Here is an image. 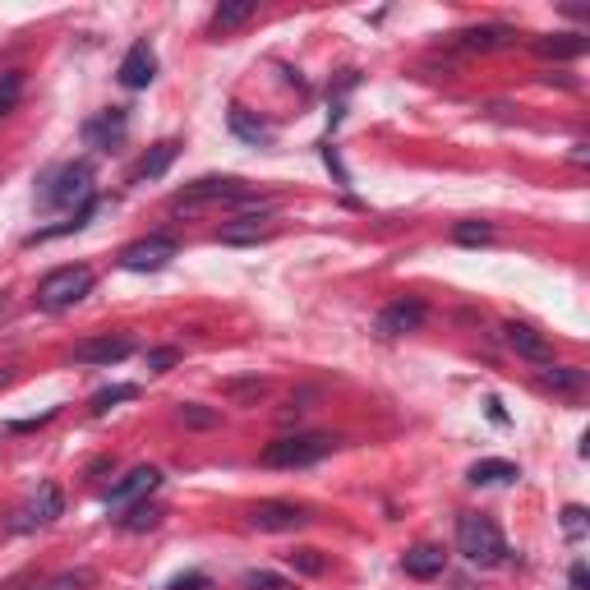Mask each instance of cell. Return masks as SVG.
I'll use <instances>...</instances> for the list:
<instances>
[{
    "mask_svg": "<svg viewBox=\"0 0 590 590\" xmlns=\"http://www.w3.org/2000/svg\"><path fill=\"white\" fill-rule=\"evenodd\" d=\"M457 554L466 562H475V568H498V562L507 558V540L490 517L466 512V517L457 522Z\"/></svg>",
    "mask_w": 590,
    "mask_h": 590,
    "instance_id": "6da1fadb",
    "label": "cell"
},
{
    "mask_svg": "<svg viewBox=\"0 0 590 590\" xmlns=\"http://www.w3.org/2000/svg\"><path fill=\"white\" fill-rule=\"evenodd\" d=\"M332 448H337L332 433H281V439H272L264 448V466H272V471H300V466H314V461H323Z\"/></svg>",
    "mask_w": 590,
    "mask_h": 590,
    "instance_id": "7a4b0ae2",
    "label": "cell"
},
{
    "mask_svg": "<svg viewBox=\"0 0 590 590\" xmlns=\"http://www.w3.org/2000/svg\"><path fill=\"white\" fill-rule=\"evenodd\" d=\"M88 199H93V167L88 162H69V167H61L51 181L42 185V194H37V203L42 208H61V213H69V208H88Z\"/></svg>",
    "mask_w": 590,
    "mask_h": 590,
    "instance_id": "3957f363",
    "label": "cell"
},
{
    "mask_svg": "<svg viewBox=\"0 0 590 590\" xmlns=\"http://www.w3.org/2000/svg\"><path fill=\"white\" fill-rule=\"evenodd\" d=\"M88 291H93V268H84V264H69V268L46 272L33 300H37V310H46V314H61V310H69V304H79Z\"/></svg>",
    "mask_w": 590,
    "mask_h": 590,
    "instance_id": "277c9868",
    "label": "cell"
},
{
    "mask_svg": "<svg viewBox=\"0 0 590 590\" xmlns=\"http://www.w3.org/2000/svg\"><path fill=\"white\" fill-rule=\"evenodd\" d=\"M240 199H249V185L236 181V175H203V181L185 185L181 194L171 199V208L175 213H194V208H203V203H240Z\"/></svg>",
    "mask_w": 590,
    "mask_h": 590,
    "instance_id": "5b68a950",
    "label": "cell"
},
{
    "mask_svg": "<svg viewBox=\"0 0 590 590\" xmlns=\"http://www.w3.org/2000/svg\"><path fill=\"white\" fill-rule=\"evenodd\" d=\"M61 512H65V494H61V484H37V494L29 498V503H23V507H14L10 512V530L14 535H23V530H37V526H51V522H56L61 517Z\"/></svg>",
    "mask_w": 590,
    "mask_h": 590,
    "instance_id": "8992f818",
    "label": "cell"
},
{
    "mask_svg": "<svg viewBox=\"0 0 590 590\" xmlns=\"http://www.w3.org/2000/svg\"><path fill=\"white\" fill-rule=\"evenodd\" d=\"M175 254H181V245H175L171 236H143V240H135V245H125L120 249V268L125 272H162Z\"/></svg>",
    "mask_w": 590,
    "mask_h": 590,
    "instance_id": "52a82bcc",
    "label": "cell"
},
{
    "mask_svg": "<svg viewBox=\"0 0 590 590\" xmlns=\"http://www.w3.org/2000/svg\"><path fill=\"white\" fill-rule=\"evenodd\" d=\"M162 484V471L158 466H135L130 475H125L120 484H111V494H107V507H116V512H125L130 503H143L152 490Z\"/></svg>",
    "mask_w": 590,
    "mask_h": 590,
    "instance_id": "ba28073f",
    "label": "cell"
},
{
    "mask_svg": "<svg viewBox=\"0 0 590 590\" xmlns=\"http://www.w3.org/2000/svg\"><path fill=\"white\" fill-rule=\"evenodd\" d=\"M249 526L254 530H300V526H310V512L296 507V503H259V507H249Z\"/></svg>",
    "mask_w": 590,
    "mask_h": 590,
    "instance_id": "9c48e42d",
    "label": "cell"
},
{
    "mask_svg": "<svg viewBox=\"0 0 590 590\" xmlns=\"http://www.w3.org/2000/svg\"><path fill=\"white\" fill-rule=\"evenodd\" d=\"M152 79H158V56H152L148 42H135L130 51H125V61H120V84L130 88V93H139Z\"/></svg>",
    "mask_w": 590,
    "mask_h": 590,
    "instance_id": "30bf717a",
    "label": "cell"
},
{
    "mask_svg": "<svg viewBox=\"0 0 590 590\" xmlns=\"http://www.w3.org/2000/svg\"><path fill=\"white\" fill-rule=\"evenodd\" d=\"M130 351H135L130 337H88V342L74 346V361L79 365H120Z\"/></svg>",
    "mask_w": 590,
    "mask_h": 590,
    "instance_id": "8fae6325",
    "label": "cell"
},
{
    "mask_svg": "<svg viewBox=\"0 0 590 590\" xmlns=\"http://www.w3.org/2000/svg\"><path fill=\"white\" fill-rule=\"evenodd\" d=\"M425 323V304L420 300H393L388 310L378 314V332L383 337H406V332H416Z\"/></svg>",
    "mask_w": 590,
    "mask_h": 590,
    "instance_id": "7c38bea8",
    "label": "cell"
},
{
    "mask_svg": "<svg viewBox=\"0 0 590 590\" xmlns=\"http://www.w3.org/2000/svg\"><path fill=\"white\" fill-rule=\"evenodd\" d=\"M503 342L517 351V355H526V361H535V365H554L549 342H545L535 328H526V323H507V328H503Z\"/></svg>",
    "mask_w": 590,
    "mask_h": 590,
    "instance_id": "4fadbf2b",
    "label": "cell"
},
{
    "mask_svg": "<svg viewBox=\"0 0 590 590\" xmlns=\"http://www.w3.org/2000/svg\"><path fill=\"white\" fill-rule=\"evenodd\" d=\"M268 236H272V222H268L264 213L236 217V222H226V226L217 230V240H222V245H259V240H268Z\"/></svg>",
    "mask_w": 590,
    "mask_h": 590,
    "instance_id": "5bb4252c",
    "label": "cell"
},
{
    "mask_svg": "<svg viewBox=\"0 0 590 590\" xmlns=\"http://www.w3.org/2000/svg\"><path fill=\"white\" fill-rule=\"evenodd\" d=\"M125 130H130V120H125V111H107L84 125V143L88 148H116L125 139Z\"/></svg>",
    "mask_w": 590,
    "mask_h": 590,
    "instance_id": "9a60e30c",
    "label": "cell"
},
{
    "mask_svg": "<svg viewBox=\"0 0 590 590\" xmlns=\"http://www.w3.org/2000/svg\"><path fill=\"white\" fill-rule=\"evenodd\" d=\"M162 517H167V507L143 498V503H130V507H125L120 517H116V526L130 530V535H143V530H152V526H162Z\"/></svg>",
    "mask_w": 590,
    "mask_h": 590,
    "instance_id": "2e32d148",
    "label": "cell"
},
{
    "mask_svg": "<svg viewBox=\"0 0 590 590\" xmlns=\"http://www.w3.org/2000/svg\"><path fill=\"white\" fill-rule=\"evenodd\" d=\"M401 568L406 577H416V581H429V577H439L443 572V549H433V545H416L406 558H401Z\"/></svg>",
    "mask_w": 590,
    "mask_h": 590,
    "instance_id": "e0dca14e",
    "label": "cell"
},
{
    "mask_svg": "<svg viewBox=\"0 0 590 590\" xmlns=\"http://www.w3.org/2000/svg\"><path fill=\"white\" fill-rule=\"evenodd\" d=\"M175 152H181V143H175V139L152 143V148H148V158L135 167V175H139V181H158V175H167V167L175 162Z\"/></svg>",
    "mask_w": 590,
    "mask_h": 590,
    "instance_id": "ac0fdd59",
    "label": "cell"
},
{
    "mask_svg": "<svg viewBox=\"0 0 590 590\" xmlns=\"http://www.w3.org/2000/svg\"><path fill=\"white\" fill-rule=\"evenodd\" d=\"M540 383H545V388H554V393H562V397H577V393H586V369L545 365V369H540Z\"/></svg>",
    "mask_w": 590,
    "mask_h": 590,
    "instance_id": "d6986e66",
    "label": "cell"
},
{
    "mask_svg": "<svg viewBox=\"0 0 590 590\" xmlns=\"http://www.w3.org/2000/svg\"><path fill=\"white\" fill-rule=\"evenodd\" d=\"M254 14H259V0H230V6H217L213 10V33L240 29V23H249Z\"/></svg>",
    "mask_w": 590,
    "mask_h": 590,
    "instance_id": "ffe728a7",
    "label": "cell"
},
{
    "mask_svg": "<svg viewBox=\"0 0 590 590\" xmlns=\"http://www.w3.org/2000/svg\"><path fill=\"white\" fill-rule=\"evenodd\" d=\"M466 480L471 484H507V480H517V466H512V461H498V457H484L466 471Z\"/></svg>",
    "mask_w": 590,
    "mask_h": 590,
    "instance_id": "44dd1931",
    "label": "cell"
},
{
    "mask_svg": "<svg viewBox=\"0 0 590 590\" xmlns=\"http://www.w3.org/2000/svg\"><path fill=\"white\" fill-rule=\"evenodd\" d=\"M175 416H181L185 429H217L222 425V410L217 406H203V401H181Z\"/></svg>",
    "mask_w": 590,
    "mask_h": 590,
    "instance_id": "7402d4cb",
    "label": "cell"
},
{
    "mask_svg": "<svg viewBox=\"0 0 590 590\" xmlns=\"http://www.w3.org/2000/svg\"><path fill=\"white\" fill-rule=\"evenodd\" d=\"M230 130H236L245 143H268V139H272L268 125H264V120H249L245 107H230Z\"/></svg>",
    "mask_w": 590,
    "mask_h": 590,
    "instance_id": "603a6c76",
    "label": "cell"
},
{
    "mask_svg": "<svg viewBox=\"0 0 590 590\" xmlns=\"http://www.w3.org/2000/svg\"><path fill=\"white\" fill-rule=\"evenodd\" d=\"M512 33L507 29H471V33H461V46L466 51H494V46H507Z\"/></svg>",
    "mask_w": 590,
    "mask_h": 590,
    "instance_id": "cb8c5ba5",
    "label": "cell"
},
{
    "mask_svg": "<svg viewBox=\"0 0 590 590\" xmlns=\"http://www.w3.org/2000/svg\"><path fill=\"white\" fill-rule=\"evenodd\" d=\"M287 568L300 572V577H323L328 558H323L319 549H291V554H287Z\"/></svg>",
    "mask_w": 590,
    "mask_h": 590,
    "instance_id": "d4e9b609",
    "label": "cell"
},
{
    "mask_svg": "<svg viewBox=\"0 0 590 590\" xmlns=\"http://www.w3.org/2000/svg\"><path fill=\"white\" fill-rule=\"evenodd\" d=\"M19 93H23V74L19 69H6V74H0V120H6L19 107Z\"/></svg>",
    "mask_w": 590,
    "mask_h": 590,
    "instance_id": "484cf974",
    "label": "cell"
},
{
    "mask_svg": "<svg viewBox=\"0 0 590 590\" xmlns=\"http://www.w3.org/2000/svg\"><path fill=\"white\" fill-rule=\"evenodd\" d=\"M97 577H93V568H69V572H61V577H51L46 586H37V590H88Z\"/></svg>",
    "mask_w": 590,
    "mask_h": 590,
    "instance_id": "4316f807",
    "label": "cell"
},
{
    "mask_svg": "<svg viewBox=\"0 0 590 590\" xmlns=\"http://www.w3.org/2000/svg\"><path fill=\"white\" fill-rule=\"evenodd\" d=\"M545 51V56H581L586 51V42L577 37V33H562V37H545V42H535Z\"/></svg>",
    "mask_w": 590,
    "mask_h": 590,
    "instance_id": "83f0119b",
    "label": "cell"
},
{
    "mask_svg": "<svg viewBox=\"0 0 590 590\" xmlns=\"http://www.w3.org/2000/svg\"><path fill=\"white\" fill-rule=\"evenodd\" d=\"M135 397H139V388H135V383H120V388H101V393L93 397V410L101 416V410H111L116 401H135Z\"/></svg>",
    "mask_w": 590,
    "mask_h": 590,
    "instance_id": "f1b7e54d",
    "label": "cell"
},
{
    "mask_svg": "<svg viewBox=\"0 0 590 590\" xmlns=\"http://www.w3.org/2000/svg\"><path fill=\"white\" fill-rule=\"evenodd\" d=\"M452 240H461V245H484V240H494V226H490V222H461V226L452 230Z\"/></svg>",
    "mask_w": 590,
    "mask_h": 590,
    "instance_id": "f546056e",
    "label": "cell"
},
{
    "mask_svg": "<svg viewBox=\"0 0 590 590\" xmlns=\"http://www.w3.org/2000/svg\"><path fill=\"white\" fill-rule=\"evenodd\" d=\"M175 361H181V351H171V346H158V351H148V369H152V374H167Z\"/></svg>",
    "mask_w": 590,
    "mask_h": 590,
    "instance_id": "4dcf8cb0",
    "label": "cell"
},
{
    "mask_svg": "<svg viewBox=\"0 0 590 590\" xmlns=\"http://www.w3.org/2000/svg\"><path fill=\"white\" fill-rule=\"evenodd\" d=\"M208 586H213V581L203 577V572H181V577L167 581V590H208Z\"/></svg>",
    "mask_w": 590,
    "mask_h": 590,
    "instance_id": "1f68e13d",
    "label": "cell"
},
{
    "mask_svg": "<svg viewBox=\"0 0 590 590\" xmlns=\"http://www.w3.org/2000/svg\"><path fill=\"white\" fill-rule=\"evenodd\" d=\"M562 530H568L572 540H581V535H586V507H568V512H562Z\"/></svg>",
    "mask_w": 590,
    "mask_h": 590,
    "instance_id": "d6a6232c",
    "label": "cell"
},
{
    "mask_svg": "<svg viewBox=\"0 0 590 590\" xmlns=\"http://www.w3.org/2000/svg\"><path fill=\"white\" fill-rule=\"evenodd\" d=\"M268 388V378H245V383H226L230 397H259Z\"/></svg>",
    "mask_w": 590,
    "mask_h": 590,
    "instance_id": "836d02e7",
    "label": "cell"
},
{
    "mask_svg": "<svg viewBox=\"0 0 590 590\" xmlns=\"http://www.w3.org/2000/svg\"><path fill=\"white\" fill-rule=\"evenodd\" d=\"M245 586H249V590H287V581L272 577V572H249Z\"/></svg>",
    "mask_w": 590,
    "mask_h": 590,
    "instance_id": "e575fe53",
    "label": "cell"
},
{
    "mask_svg": "<svg viewBox=\"0 0 590 590\" xmlns=\"http://www.w3.org/2000/svg\"><path fill=\"white\" fill-rule=\"evenodd\" d=\"M572 590H590V577H586V562H572Z\"/></svg>",
    "mask_w": 590,
    "mask_h": 590,
    "instance_id": "d590c367",
    "label": "cell"
},
{
    "mask_svg": "<svg viewBox=\"0 0 590 590\" xmlns=\"http://www.w3.org/2000/svg\"><path fill=\"white\" fill-rule=\"evenodd\" d=\"M6 383H10V369H0V388H6Z\"/></svg>",
    "mask_w": 590,
    "mask_h": 590,
    "instance_id": "8d00e7d4",
    "label": "cell"
}]
</instances>
